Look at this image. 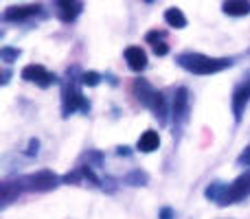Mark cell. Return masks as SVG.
I'll list each match as a JSON object with an SVG mask.
<instances>
[{
	"label": "cell",
	"instance_id": "20",
	"mask_svg": "<svg viewBox=\"0 0 250 219\" xmlns=\"http://www.w3.org/2000/svg\"><path fill=\"white\" fill-rule=\"evenodd\" d=\"M237 164H242V167H244V164H246V167H250V145H248L246 149L242 151V154L237 156Z\"/></svg>",
	"mask_w": 250,
	"mask_h": 219
},
{
	"label": "cell",
	"instance_id": "22",
	"mask_svg": "<svg viewBox=\"0 0 250 219\" xmlns=\"http://www.w3.org/2000/svg\"><path fill=\"white\" fill-rule=\"evenodd\" d=\"M158 219H176V213H173V208L165 206V208H160V215H158Z\"/></svg>",
	"mask_w": 250,
	"mask_h": 219
},
{
	"label": "cell",
	"instance_id": "11",
	"mask_svg": "<svg viewBox=\"0 0 250 219\" xmlns=\"http://www.w3.org/2000/svg\"><path fill=\"white\" fill-rule=\"evenodd\" d=\"M125 61L134 73H141L147 68V55L141 46H127L125 48Z\"/></svg>",
	"mask_w": 250,
	"mask_h": 219
},
{
	"label": "cell",
	"instance_id": "16",
	"mask_svg": "<svg viewBox=\"0 0 250 219\" xmlns=\"http://www.w3.org/2000/svg\"><path fill=\"white\" fill-rule=\"evenodd\" d=\"M22 186L18 184H11V182H4L2 186H0V202H2V206H7L9 202H13V199L20 195Z\"/></svg>",
	"mask_w": 250,
	"mask_h": 219
},
{
	"label": "cell",
	"instance_id": "6",
	"mask_svg": "<svg viewBox=\"0 0 250 219\" xmlns=\"http://www.w3.org/2000/svg\"><path fill=\"white\" fill-rule=\"evenodd\" d=\"M20 77L24 79V81L35 83V86H40V88H48V86H53V83L57 81L55 75L48 73V70L44 68V66H40V64L24 66V68H22V73H20Z\"/></svg>",
	"mask_w": 250,
	"mask_h": 219
},
{
	"label": "cell",
	"instance_id": "14",
	"mask_svg": "<svg viewBox=\"0 0 250 219\" xmlns=\"http://www.w3.org/2000/svg\"><path fill=\"white\" fill-rule=\"evenodd\" d=\"M222 9H224L226 16H248L250 13V2H244V0H229V2L222 4Z\"/></svg>",
	"mask_w": 250,
	"mask_h": 219
},
{
	"label": "cell",
	"instance_id": "18",
	"mask_svg": "<svg viewBox=\"0 0 250 219\" xmlns=\"http://www.w3.org/2000/svg\"><path fill=\"white\" fill-rule=\"evenodd\" d=\"M147 173H143V171H132L129 176H125V182L127 184H132V186H143V184H147Z\"/></svg>",
	"mask_w": 250,
	"mask_h": 219
},
{
	"label": "cell",
	"instance_id": "15",
	"mask_svg": "<svg viewBox=\"0 0 250 219\" xmlns=\"http://www.w3.org/2000/svg\"><path fill=\"white\" fill-rule=\"evenodd\" d=\"M165 22H167L169 26H173V29H185L187 26L185 13H182L178 7H169L167 11H165Z\"/></svg>",
	"mask_w": 250,
	"mask_h": 219
},
{
	"label": "cell",
	"instance_id": "9",
	"mask_svg": "<svg viewBox=\"0 0 250 219\" xmlns=\"http://www.w3.org/2000/svg\"><path fill=\"white\" fill-rule=\"evenodd\" d=\"M40 11H42V4H18V7H9L2 13V20L4 22H24L29 18L38 16Z\"/></svg>",
	"mask_w": 250,
	"mask_h": 219
},
{
	"label": "cell",
	"instance_id": "23",
	"mask_svg": "<svg viewBox=\"0 0 250 219\" xmlns=\"http://www.w3.org/2000/svg\"><path fill=\"white\" fill-rule=\"evenodd\" d=\"M9 77H11V70L4 68V70H2V79H0V83H2V86H7V83H9Z\"/></svg>",
	"mask_w": 250,
	"mask_h": 219
},
{
	"label": "cell",
	"instance_id": "7",
	"mask_svg": "<svg viewBox=\"0 0 250 219\" xmlns=\"http://www.w3.org/2000/svg\"><path fill=\"white\" fill-rule=\"evenodd\" d=\"M171 116H173V125L180 132V127L187 123L189 119V90L185 86L178 88L173 95V105H171Z\"/></svg>",
	"mask_w": 250,
	"mask_h": 219
},
{
	"label": "cell",
	"instance_id": "5",
	"mask_svg": "<svg viewBox=\"0 0 250 219\" xmlns=\"http://www.w3.org/2000/svg\"><path fill=\"white\" fill-rule=\"evenodd\" d=\"M250 103V70L244 75V79L235 86L233 90V116H235V123L244 119V112H246Z\"/></svg>",
	"mask_w": 250,
	"mask_h": 219
},
{
	"label": "cell",
	"instance_id": "21",
	"mask_svg": "<svg viewBox=\"0 0 250 219\" xmlns=\"http://www.w3.org/2000/svg\"><path fill=\"white\" fill-rule=\"evenodd\" d=\"M38 147H40V140H38V138H31V140H29V149H26V156H38Z\"/></svg>",
	"mask_w": 250,
	"mask_h": 219
},
{
	"label": "cell",
	"instance_id": "8",
	"mask_svg": "<svg viewBox=\"0 0 250 219\" xmlns=\"http://www.w3.org/2000/svg\"><path fill=\"white\" fill-rule=\"evenodd\" d=\"M26 182H29V189H33V191H53L60 184V178L53 171H48V169H42V171L26 178Z\"/></svg>",
	"mask_w": 250,
	"mask_h": 219
},
{
	"label": "cell",
	"instance_id": "13",
	"mask_svg": "<svg viewBox=\"0 0 250 219\" xmlns=\"http://www.w3.org/2000/svg\"><path fill=\"white\" fill-rule=\"evenodd\" d=\"M145 40L151 44V48H154L156 55L163 57V55H167V53H169V46H167V42H165V33H163V31H149Z\"/></svg>",
	"mask_w": 250,
	"mask_h": 219
},
{
	"label": "cell",
	"instance_id": "17",
	"mask_svg": "<svg viewBox=\"0 0 250 219\" xmlns=\"http://www.w3.org/2000/svg\"><path fill=\"white\" fill-rule=\"evenodd\" d=\"M20 55H22L20 48H13V46H2V48H0V60H2L4 64H11V61H16Z\"/></svg>",
	"mask_w": 250,
	"mask_h": 219
},
{
	"label": "cell",
	"instance_id": "19",
	"mask_svg": "<svg viewBox=\"0 0 250 219\" xmlns=\"http://www.w3.org/2000/svg\"><path fill=\"white\" fill-rule=\"evenodd\" d=\"M99 81H101V75L95 73V70L82 75V83H83V86H99Z\"/></svg>",
	"mask_w": 250,
	"mask_h": 219
},
{
	"label": "cell",
	"instance_id": "10",
	"mask_svg": "<svg viewBox=\"0 0 250 219\" xmlns=\"http://www.w3.org/2000/svg\"><path fill=\"white\" fill-rule=\"evenodd\" d=\"M55 7H57V18H60L62 22H66V24H70V22H75L79 18L83 4L70 2V0H60V2H55Z\"/></svg>",
	"mask_w": 250,
	"mask_h": 219
},
{
	"label": "cell",
	"instance_id": "3",
	"mask_svg": "<svg viewBox=\"0 0 250 219\" xmlns=\"http://www.w3.org/2000/svg\"><path fill=\"white\" fill-rule=\"evenodd\" d=\"M132 92H134V97H136V99L141 101L147 110L154 112V116L160 120V125L167 123V101H165L163 92L154 90V88H151L145 79H134Z\"/></svg>",
	"mask_w": 250,
	"mask_h": 219
},
{
	"label": "cell",
	"instance_id": "12",
	"mask_svg": "<svg viewBox=\"0 0 250 219\" xmlns=\"http://www.w3.org/2000/svg\"><path fill=\"white\" fill-rule=\"evenodd\" d=\"M160 145V136L158 132H154V129H147V132L141 134V138H138V151H143V154H151V151H156Z\"/></svg>",
	"mask_w": 250,
	"mask_h": 219
},
{
	"label": "cell",
	"instance_id": "2",
	"mask_svg": "<svg viewBox=\"0 0 250 219\" xmlns=\"http://www.w3.org/2000/svg\"><path fill=\"white\" fill-rule=\"evenodd\" d=\"M176 61L180 68L189 70L193 75H215L233 66L230 57H208L202 53H180Z\"/></svg>",
	"mask_w": 250,
	"mask_h": 219
},
{
	"label": "cell",
	"instance_id": "24",
	"mask_svg": "<svg viewBox=\"0 0 250 219\" xmlns=\"http://www.w3.org/2000/svg\"><path fill=\"white\" fill-rule=\"evenodd\" d=\"M119 154H121V156H127V154H129L127 147H119Z\"/></svg>",
	"mask_w": 250,
	"mask_h": 219
},
{
	"label": "cell",
	"instance_id": "1",
	"mask_svg": "<svg viewBox=\"0 0 250 219\" xmlns=\"http://www.w3.org/2000/svg\"><path fill=\"white\" fill-rule=\"evenodd\" d=\"M250 195V171H246L244 176H239L235 182L230 184H222V182H213L207 186L204 198L215 202L217 206H229V204H237L242 199H246Z\"/></svg>",
	"mask_w": 250,
	"mask_h": 219
},
{
	"label": "cell",
	"instance_id": "4",
	"mask_svg": "<svg viewBox=\"0 0 250 219\" xmlns=\"http://www.w3.org/2000/svg\"><path fill=\"white\" fill-rule=\"evenodd\" d=\"M77 110L88 112L90 110V103H88L86 97L82 95V90L77 88V83H75L73 79H68V81L64 83V90H62V116L68 119V116Z\"/></svg>",
	"mask_w": 250,
	"mask_h": 219
}]
</instances>
